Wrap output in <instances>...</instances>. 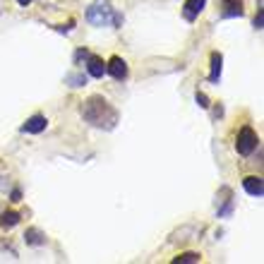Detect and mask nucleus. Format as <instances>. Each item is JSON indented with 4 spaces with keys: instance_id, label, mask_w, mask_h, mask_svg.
Returning <instances> with one entry per match:
<instances>
[{
    "instance_id": "f3484780",
    "label": "nucleus",
    "mask_w": 264,
    "mask_h": 264,
    "mask_svg": "<svg viewBox=\"0 0 264 264\" xmlns=\"http://www.w3.org/2000/svg\"><path fill=\"white\" fill-rule=\"evenodd\" d=\"M19 197H22V192H19V190H15V192H12V202H19Z\"/></svg>"
},
{
    "instance_id": "7ed1b4c3",
    "label": "nucleus",
    "mask_w": 264,
    "mask_h": 264,
    "mask_svg": "<svg viewBox=\"0 0 264 264\" xmlns=\"http://www.w3.org/2000/svg\"><path fill=\"white\" fill-rule=\"evenodd\" d=\"M257 144H259V137H257V132L252 130V127H240V132H238V140H235V151L240 156H250L252 151L257 149Z\"/></svg>"
},
{
    "instance_id": "4468645a",
    "label": "nucleus",
    "mask_w": 264,
    "mask_h": 264,
    "mask_svg": "<svg viewBox=\"0 0 264 264\" xmlns=\"http://www.w3.org/2000/svg\"><path fill=\"white\" fill-rule=\"evenodd\" d=\"M68 82H70V86H82L86 84V77L84 75H68Z\"/></svg>"
},
{
    "instance_id": "f257e3e1",
    "label": "nucleus",
    "mask_w": 264,
    "mask_h": 264,
    "mask_svg": "<svg viewBox=\"0 0 264 264\" xmlns=\"http://www.w3.org/2000/svg\"><path fill=\"white\" fill-rule=\"evenodd\" d=\"M82 118L89 125L99 127V130H113L118 125V111L111 106L103 96L94 94L82 103Z\"/></svg>"
},
{
    "instance_id": "9b49d317",
    "label": "nucleus",
    "mask_w": 264,
    "mask_h": 264,
    "mask_svg": "<svg viewBox=\"0 0 264 264\" xmlns=\"http://www.w3.org/2000/svg\"><path fill=\"white\" fill-rule=\"evenodd\" d=\"M24 240H27V245L39 248V245H43V243H46V235L41 233V231H36V228H29V231L24 233Z\"/></svg>"
},
{
    "instance_id": "a211bd4d",
    "label": "nucleus",
    "mask_w": 264,
    "mask_h": 264,
    "mask_svg": "<svg viewBox=\"0 0 264 264\" xmlns=\"http://www.w3.org/2000/svg\"><path fill=\"white\" fill-rule=\"evenodd\" d=\"M17 3H19V5H24V8H27V5H29L31 0H17Z\"/></svg>"
},
{
    "instance_id": "20e7f679",
    "label": "nucleus",
    "mask_w": 264,
    "mask_h": 264,
    "mask_svg": "<svg viewBox=\"0 0 264 264\" xmlns=\"http://www.w3.org/2000/svg\"><path fill=\"white\" fill-rule=\"evenodd\" d=\"M106 72H108L113 79H118V82H123V79H127V62L120 58V55H113L108 62H106Z\"/></svg>"
},
{
    "instance_id": "423d86ee",
    "label": "nucleus",
    "mask_w": 264,
    "mask_h": 264,
    "mask_svg": "<svg viewBox=\"0 0 264 264\" xmlns=\"http://www.w3.org/2000/svg\"><path fill=\"white\" fill-rule=\"evenodd\" d=\"M46 125H48L46 116H31L29 120L22 125V132H29V135H39V132L46 130Z\"/></svg>"
},
{
    "instance_id": "1a4fd4ad",
    "label": "nucleus",
    "mask_w": 264,
    "mask_h": 264,
    "mask_svg": "<svg viewBox=\"0 0 264 264\" xmlns=\"http://www.w3.org/2000/svg\"><path fill=\"white\" fill-rule=\"evenodd\" d=\"M204 5H207V0H187L185 10H183V15H185L187 22H194V19H197V15L204 10Z\"/></svg>"
},
{
    "instance_id": "0eeeda50",
    "label": "nucleus",
    "mask_w": 264,
    "mask_h": 264,
    "mask_svg": "<svg viewBox=\"0 0 264 264\" xmlns=\"http://www.w3.org/2000/svg\"><path fill=\"white\" fill-rule=\"evenodd\" d=\"M86 72L96 79L103 77V75H106V62H103L99 55H89V58H86Z\"/></svg>"
},
{
    "instance_id": "ddd939ff",
    "label": "nucleus",
    "mask_w": 264,
    "mask_h": 264,
    "mask_svg": "<svg viewBox=\"0 0 264 264\" xmlns=\"http://www.w3.org/2000/svg\"><path fill=\"white\" fill-rule=\"evenodd\" d=\"M200 259H202V255H200V252H183V255H178L175 259H173V264H190V262L197 264Z\"/></svg>"
},
{
    "instance_id": "9d476101",
    "label": "nucleus",
    "mask_w": 264,
    "mask_h": 264,
    "mask_svg": "<svg viewBox=\"0 0 264 264\" xmlns=\"http://www.w3.org/2000/svg\"><path fill=\"white\" fill-rule=\"evenodd\" d=\"M221 68H224V55L221 53H211V75H209V82L216 84L221 79Z\"/></svg>"
},
{
    "instance_id": "6e6552de",
    "label": "nucleus",
    "mask_w": 264,
    "mask_h": 264,
    "mask_svg": "<svg viewBox=\"0 0 264 264\" xmlns=\"http://www.w3.org/2000/svg\"><path fill=\"white\" fill-rule=\"evenodd\" d=\"M243 187H245V192L252 194V197H262L264 194V185H262V178H259V175H248V178L243 180Z\"/></svg>"
},
{
    "instance_id": "dca6fc26",
    "label": "nucleus",
    "mask_w": 264,
    "mask_h": 264,
    "mask_svg": "<svg viewBox=\"0 0 264 264\" xmlns=\"http://www.w3.org/2000/svg\"><path fill=\"white\" fill-rule=\"evenodd\" d=\"M262 22H264V17H262V10H259L255 17V29H262Z\"/></svg>"
},
{
    "instance_id": "f8f14e48",
    "label": "nucleus",
    "mask_w": 264,
    "mask_h": 264,
    "mask_svg": "<svg viewBox=\"0 0 264 264\" xmlns=\"http://www.w3.org/2000/svg\"><path fill=\"white\" fill-rule=\"evenodd\" d=\"M19 224V214L17 211H3L0 214V228H15Z\"/></svg>"
},
{
    "instance_id": "f03ea898",
    "label": "nucleus",
    "mask_w": 264,
    "mask_h": 264,
    "mask_svg": "<svg viewBox=\"0 0 264 264\" xmlns=\"http://www.w3.org/2000/svg\"><path fill=\"white\" fill-rule=\"evenodd\" d=\"M86 19H89L94 27H106V24H116V27H120V24H123V17L113 12L108 0H96L92 8L86 10Z\"/></svg>"
},
{
    "instance_id": "2eb2a0df",
    "label": "nucleus",
    "mask_w": 264,
    "mask_h": 264,
    "mask_svg": "<svg viewBox=\"0 0 264 264\" xmlns=\"http://www.w3.org/2000/svg\"><path fill=\"white\" fill-rule=\"evenodd\" d=\"M197 103L202 106V108H209V101H207V96L202 92H197Z\"/></svg>"
},
{
    "instance_id": "39448f33",
    "label": "nucleus",
    "mask_w": 264,
    "mask_h": 264,
    "mask_svg": "<svg viewBox=\"0 0 264 264\" xmlns=\"http://www.w3.org/2000/svg\"><path fill=\"white\" fill-rule=\"evenodd\" d=\"M243 0H221V17H243Z\"/></svg>"
}]
</instances>
